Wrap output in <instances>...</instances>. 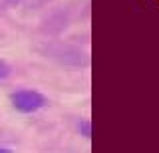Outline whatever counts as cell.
I'll list each match as a JSON object with an SVG mask.
<instances>
[{
	"mask_svg": "<svg viewBox=\"0 0 159 153\" xmlns=\"http://www.w3.org/2000/svg\"><path fill=\"white\" fill-rule=\"evenodd\" d=\"M12 74V68H10V64L6 60H0V82L6 80V78Z\"/></svg>",
	"mask_w": 159,
	"mask_h": 153,
	"instance_id": "3",
	"label": "cell"
},
{
	"mask_svg": "<svg viewBox=\"0 0 159 153\" xmlns=\"http://www.w3.org/2000/svg\"><path fill=\"white\" fill-rule=\"evenodd\" d=\"M10 106L14 107L18 113H24V115H30V113H36L40 110L48 106V97L44 96L42 92L32 90V88H22V90H16L10 93Z\"/></svg>",
	"mask_w": 159,
	"mask_h": 153,
	"instance_id": "1",
	"label": "cell"
},
{
	"mask_svg": "<svg viewBox=\"0 0 159 153\" xmlns=\"http://www.w3.org/2000/svg\"><path fill=\"white\" fill-rule=\"evenodd\" d=\"M0 153H14L10 147H4V145H0Z\"/></svg>",
	"mask_w": 159,
	"mask_h": 153,
	"instance_id": "4",
	"label": "cell"
},
{
	"mask_svg": "<svg viewBox=\"0 0 159 153\" xmlns=\"http://www.w3.org/2000/svg\"><path fill=\"white\" fill-rule=\"evenodd\" d=\"M78 133L84 137V139H89V137H92V121L89 119H80L78 121Z\"/></svg>",
	"mask_w": 159,
	"mask_h": 153,
	"instance_id": "2",
	"label": "cell"
}]
</instances>
